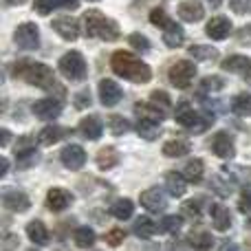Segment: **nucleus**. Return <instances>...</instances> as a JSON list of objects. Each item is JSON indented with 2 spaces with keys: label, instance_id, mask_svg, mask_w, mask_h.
Returning a JSON list of instances; mask_svg holds the SVG:
<instances>
[{
  "label": "nucleus",
  "instance_id": "obj_15",
  "mask_svg": "<svg viewBox=\"0 0 251 251\" xmlns=\"http://www.w3.org/2000/svg\"><path fill=\"white\" fill-rule=\"evenodd\" d=\"M2 205L7 209H11V212L22 214V212H26V209L31 207V201H29V196H26L25 192H20V190H4Z\"/></svg>",
  "mask_w": 251,
  "mask_h": 251
},
{
  "label": "nucleus",
  "instance_id": "obj_14",
  "mask_svg": "<svg viewBox=\"0 0 251 251\" xmlns=\"http://www.w3.org/2000/svg\"><path fill=\"white\" fill-rule=\"evenodd\" d=\"M187 245L196 251H207L214 245V238H212V234H209L207 227L194 225L190 229V234H187Z\"/></svg>",
  "mask_w": 251,
  "mask_h": 251
},
{
  "label": "nucleus",
  "instance_id": "obj_57",
  "mask_svg": "<svg viewBox=\"0 0 251 251\" xmlns=\"http://www.w3.org/2000/svg\"><path fill=\"white\" fill-rule=\"evenodd\" d=\"M247 225H249V227H251V218H249V221H247Z\"/></svg>",
  "mask_w": 251,
  "mask_h": 251
},
{
  "label": "nucleus",
  "instance_id": "obj_18",
  "mask_svg": "<svg viewBox=\"0 0 251 251\" xmlns=\"http://www.w3.org/2000/svg\"><path fill=\"white\" fill-rule=\"evenodd\" d=\"M139 203L148 209V212H163L165 205H168V199L161 190L152 187V190H146L141 196H139Z\"/></svg>",
  "mask_w": 251,
  "mask_h": 251
},
{
  "label": "nucleus",
  "instance_id": "obj_47",
  "mask_svg": "<svg viewBox=\"0 0 251 251\" xmlns=\"http://www.w3.org/2000/svg\"><path fill=\"white\" fill-rule=\"evenodd\" d=\"M229 4L236 13H240V16L251 13V0H229Z\"/></svg>",
  "mask_w": 251,
  "mask_h": 251
},
{
  "label": "nucleus",
  "instance_id": "obj_22",
  "mask_svg": "<svg viewBox=\"0 0 251 251\" xmlns=\"http://www.w3.org/2000/svg\"><path fill=\"white\" fill-rule=\"evenodd\" d=\"M101 130H104V126H101V119L97 117V115L84 117L82 122H79V132H82V137L91 139V141H97V139L101 137Z\"/></svg>",
  "mask_w": 251,
  "mask_h": 251
},
{
  "label": "nucleus",
  "instance_id": "obj_17",
  "mask_svg": "<svg viewBox=\"0 0 251 251\" xmlns=\"http://www.w3.org/2000/svg\"><path fill=\"white\" fill-rule=\"evenodd\" d=\"M60 159L69 170H82L84 163H86V152H84L82 146H75L73 143V146H66L62 150Z\"/></svg>",
  "mask_w": 251,
  "mask_h": 251
},
{
  "label": "nucleus",
  "instance_id": "obj_21",
  "mask_svg": "<svg viewBox=\"0 0 251 251\" xmlns=\"http://www.w3.org/2000/svg\"><path fill=\"white\" fill-rule=\"evenodd\" d=\"M187 178L183 172H168L165 174V187H168V192L174 196V199H178V196H183L187 192Z\"/></svg>",
  "mask_w": 251,
  "mask_h": 251
},
{
  "label": "nucleus",
  "instance_id": "obj_49",
  "mask_svg": "<svg viewBox=\"0 0 251 251\" xmlns=\"http://www.w3.org/2000/svg\"><path fill=\"white\" fill-rule=\"evenodd\" d=\"M18 247V236L16 234H4V240H2V251H11Z\"/></svg>",
  "mask_w": 251,
  "mask_h": 251
},
{
  "label": "nucleus",
  "instance_id": "obj_40",
  "mask_svg": "<svg viewBox=\"0 0 251 251\" xmlns=\"http://www.w3.org/2000/svg\"><path fill=\"white\" fill-rule=\"evenodd\" d=\"M130 130V122L126 117H119V115H113L110 117V132L115 134V137H122Z\"/></svg>",
  "mask_w": 251,
  "mask_h": 251
},
{
  "label": "nucleus",
  "instance_id": "obj_2",
  "mask_svg": "<svg viewBox=\"0 0 251 251\" xmlns=\"http://www.w3.org/2000/svg\"><path fill=\"white\" fill-rule=\"evenodd\" d=\"M110 69L119 75V77L128 79L132 84H146L150 82L152 71L143 60L132 55L130 51H115L110 57Z\"/></svg>",
  "mask_w": 251,
  "mask_h": 251
},
{
  "label": "nucleus",
  "instance_id": "obj_26",
  "mask_svg": "<svg viewBox=\"0 0 251 251\" xmlns=\"http://www.w3.org/2000/svg\"><path fill=\"white\" fill-rule=\"evenodd\" d=\"M212 223L218 231H227L231 227V214L225 205H212Z\"/></svg>",
  "mask_w": 251,
  "mask_h": 251
},
{
  "label": "nucleus",
  "instance_id": "obj_48",
  "mask_svg": "<svg viewBox=\"0 0 251 251\" xmlns=\"http://www.w3.org/2000/svg\"><path fill=\"white\" fill-rule=\"evenodd\" d=\"M33 9L40 13V16H49L53 9V2L51 0H33Z\"/></svg>",
  "mask_w": 251,
  "mask_h": 251
},
{
  "label": "nucleus",
  "instance_id": "obj_11",
  "mask_svg": "<svg viewBox=\"0 0 251 251\" xmlns=\"http://www.w3.org/2000/svg\"><path fill=\"white\" fill-rule=\"evenodd\" d=\"M212 152L216 156H221V159H234L236 146H234V139H231V134L225 132V130H221V132L214 134V139H212Z\"/></svg>",
  "mask_w": 251,
  "mask_h": 251
},
{
  "label": "nucleus",
  "instance_id": "obj_41",
  "mask_svg": "<svg viewBox=\"0 0 251 251\" xmlns=\"http://www.w3.org/2000/svg\"><path fill=\"white\" fill-rule=\"evenodd\" d=\"M201 88H203L205 93L223 91V88H225V79L218 77V75H209V77H205L203 82H201Z\"/></svg>",
  "mask_w": 251,
  "mask_h": 251
},
{
  "label": "nucleus",
  "instance_id": "obj_38",
  "mask_svg": "<svg viewBox=\"0 0 251 251\" xmlns=\"http://www.w3.org/2000/svg\"><path fill=\"white\" fill-rule=\"evenodd\" d=\"M181 214L187 218V221L199 223L201 221V205H199V201H185V203L181 205Z\"/></svg>",
  "mask_w": 251,
  "mask_h": 251
},
{
  "label": "nucleus",
  "instance_id": "obj_12",
  "mask_svg": "<svg viewBox=\"0 0 251 251\" xmlns=\"http://www.w3.org/2000/svg\"><path fill=\"white\" fill-rule=\"evenodd\" d=\"M223 71L227 73H234L238 77H245V79H251V57H245V55H229L227 60H223Z\"/></svg>",
  "mask_w": 251,
  "mask_h": 251
},
{
  "label": "nucleus",
  "instance_id": "obj_16",
  "mask_svg": "<svg viewBox=\"0 0 251 251\" xmlns=\"http://www.w3.org/2000/svg\"><path fill=\"white\" fill-rule=\"evenodd\" d=\"M71 203H73V194H71L69 190H64V187H51V190H49L47 207L51 209V212H62V209H66Z\"/></svg>",
  "mask_w": 251,
  "mask_h": 251
},
{
  "label": "nucleus",
  "instance_id": "obj_3",
  "mask_svg": "<svg viewBox=\"0 0 251 251\" xmlns=\"http://www.w3.org/2000/svg\"><path fill=\"white\" fill-rule=\"evenodd\" d=\"M82 25H84V33L88 38H97V40H104V42H115L122 35V29H119L117 22L110 20L108 16H104L97 9H91V11L84 13Z\"/></svg>",
  "mask_w": 251,
  "mask_h": 251
},
{
  "label": "nucleus",
  "instance_id": "obj_37",
  "mask_svg": "<svg viewBox=\"0 0 251 251\" xmlns=\"http://www.w3.org/2000/svg\"><path fill=\"white\" fill-rule=\"evenodd\" d=\"M150 22L154 26H159V29H163V31L168 29V26L174 25V20L168 16V13H165V9H161V7H156V9H152V11H150Z\"/></svg>",
  "mask_w": 251,
  "mask_h": 251
},
{
  "label": "nucleus",
  "instance_id": "obj_25",
  "mask_svg": "<svg viewBox=\"0 0 251 251\" xmlns=\"http://www.w3.org/2000/svg\"><path fill=\"white\" fill-rule=\"evenodd\" d=\"M134 115H137V119H152V122H163L165 119V115L168 113H163L161 108H156L154 104H134Z\"/></svg>",
  "mask_w": 251,
  "mask_h": 251
},
{
  "label": "nucleus",
  "instance_id": "obj_32",
  "mask_svg": "<svg viewBox=\"0 0 251 251\" xmlns=\"http://www.w3.org/2000/svg\"><path fill=\"white\" fill-rule=\"evenodd\" d=\"M183 174H185V178L190 183H201V178H203V174H205V163L201 159L187 161L185 168H183Z\"/></svg>",
  "mask_w": 251,
  "mask_h": 251
},
{
  "label": "nucleus",
  "instance_id": "obj_34",
  "mask_svg": "<svg viewBox=\"0 0 251 251\" xmlns=\"http://www.w3.org/2000/svg\"><path fill=\"white\" fill-rule=\"evenodd\" d=\"M183 40H185V33H183V29L174 22L172 26H168V29L163 31V42H165V47H170V49H178L183 44Z\"/></svg>",
  "mask_w": 251,
  "mask_h": 251
},
{
  "label": "nucleus",
  "instance_id": "obj_56",
  "mask_svg": "<svg viewBox=\"0 0 251 251\" xmlns=\"http://www.w3.org/2000/svg\"><path fill=\"white\" fill-rule=\"evenodd\" d=\"M227 251H236V247H229V249H227Z\"/></svg>",
  "mask_w": 251,
  "mask_h": 251
},
{
  "label": "nucleus",
  "instance_id": "obj_13",
  "mask_svg": "<svg viewBox=\"0 0 251 251\" xmlns=\"http://www.w3.org/2000/svg\"><path fill=\"white\" fill-rule=\"evenodd\" d=\"M51 26L55 29V33L60 35V38L69 40V42H73V40L79 38V22L75 20V18H69V16L55 18V20L51 22Z\"/></svg>",
  "mask_w": 251,
  "mask_h": 251
},
{
  "label": "nucleus",
  "instance_id": "obj_52",
  "mask_svg": "<svg viewBox=\"0 0 251 251\" xmlns=\"http://www.w3.org/2000/svg\"><path fill=\"white\" fill-rule=\"evenodd\" d=\"M9 139H11V132H9L7 128H2V148L9 143Z\"/></svg>",
  "mask_w": 251,
  "mask_h": 251
},
{
  "label": "nucleus",
  "instance_id": "obj_28",
  "mask_svg": "<svg viewBox=\"0 0 251 251\" xmlns=\"http://www.w3.org/2000/svg\"><path fill=\"white\" fill-rule=\"evenodd\" d=\"M117 163H119V152L113 146H106L97 152V165H100V170H110Z\"/></svg>",
  "mask_w": 251,
  "mask_h": 251
},
{
  "label": "nucleus",
  "instance_id": "obj_20",
  "mask_svg": "<svg viewBox=\"0 0 251 251\" xmlns=\"http://www.w3.org/2000/svg\"><path fill=\"white\" fill-rule=\"evenodd\" d=\"M176 11H178V18L185 22H199L205 16V7L199 0H185V2L178 4Z\"/></svg>",
  "mask_w": 251,
  "mask_h": 251
},
{
  "label": "nucleus",
  "instance_id": "obj_55",
  "mask_svg": "<svg viewBox=\"0 0 251 251\" xmlns=\"http://www.w3.org/2000/svg\"><path fill=\"white\" fill-rule=\"evenodd\" d=\"M207 2H209V7H221L223 0H207Z\"/></svg>",
  "mask_w": 251,
  "mask_h": 251
},
{
  "label": "nucleus",
  "instance_id": "obj_19",
  "mask_svg": "<svg viewBox=\"0 0 251 251\" xmlns=\"http://www.w3.org/2000/svg\"><path fill=\"white\" fill-rule=\"evenodd\" d=\"M205 33L209 35L212 40H225L227 35L231 33V20L227 16H216L207 22L205 26Z\"/></svg>",
  "mask_w": 251,
  "mask_h": 251
},
{
  "label": "nucleus",
  "instance_id": "obj_51",
  "mask_svg": "<svg viewBox=\"0 0 251 251\" xmlns=\"http://www.w3.org/2000/svg\"><path fill=\"white\" fill-rule=\"evenodd\" d=\"M249 35H251V25H249V26H245V29H243V31H240V33H238L240 42H245V38H249Z\"/></svg>",
  "mask_w": 251,
  "mask_h": 251
},
{
  "label": "nucleus",
  "instance_id": "obj_4",
  "mask_svg": "<svg viewBox=\"0 0 251 251\" xmlns=\"http://www.w3.org/2000/svg\"><path fill=\"white\" fill-rule=\"evenodd\" d=\"M174 117H176V122L183 126V128L192 130V132H205V130L209 128V126L214 124V113L212 110H203V113H199V110L192 108L190 101H178L176 108H174Z\"/></svg>",
  "mask_w": 251,
  "mask_h": 251
},
{
  "label": "nucleus",
  "instance_id": "obj_39",
  "mask_svg": "<svg viewBox=\"0 0 251 251\" xmlns=\"http://www.w3.org/2000/svg\"><path fill=\"white\" fill-rule=\"evenodd\" d=\"M150 101L156 106V108L163 110V113H170V110H172V101H170V95L165 91H154L150 95Z\"/></svg>",
  "mask_w": 251,
  "mask_h": 251
},
{
  "label": "nucleus",
  "instance_id": "obj_36",
  "mask_svg": "<svg viewBox=\"0 0 251 251\" xmlns=\"http://www.w3.org/2000/svg\"><path fill=\"white\" fill-rule=\"evenodd\" d=\"M187 53H190L194 60H201V62H207V60H216L218 57V51L214 47H203V44H194V47L187 49Z\"/></svg>",
  "mask_w": 251,
  "mask_h": 251
},
{
  "label": "nucleus",
  "instance_id": "obj_31",
  "mask_svg": "<svg viewBox=\"0 0 251 251\" xmlns=\"http://www.w3.org/2000/svg\"><path fill=\"white\" fill-rule=\"evenodd\" d=\"M190 152V143L183 141V139H170L163 146V154L170 159H178V156H185Z\"/></svg>",
  "mask_w": 251,
  "mask_h": 251
},
{
  "label": "nucleus",
  "instance_id": "obj_53",
  "mask_svg": "<svg viewBox=\"0 0 251 251\" xmlns=\"http://www.w3.org/2000/svg\"><path fill=\"white\" fill-rule=\"evenodd\" d=\"M7 172H9V159H4V156H2V170H0V174H2V176H7Z\"/></svg>",
  "mask_w": 251,
  "mask_h": 251
},
{
  "label": "nucleus",
  "instance_id": "obj_45",
  "mask_svg": "<svg viewBox=\"0 0 251 251\" xmlns=\"http://www.w3.org/2000/svg\"><path fill=\"white\" fill-rule=\"evenodd\" d=\"M240 212H249L251 209V183H245L243 192H240V205H238Z\"/></svg>",
  "mask_w": 251,
  "mask_h": 251
},
{
  "label": "nucleus",
  "instance_id": "obj_44",
  "mask_svg": "<svg viewBox=\"0 0 251 251\" xmlns=\"http://www.w3.org/2000/svg\"><path fill=\"white\" fill-rule=\"evenodd\" d=\"M124 238H126V231L122 229V227H117V229H110L104 240L110 245V247H119V245L124 243Z\"/></svg>",
  "mask_w": 251,
  "mask_h": 251
},
{
  "label": "nucleus",
  "instance_id": "obj_35",
  "mask_svg": "<svg viewBox=\"0 0 251 251\" xmlns=\"http://www.w3.org/2000/svg\"><path fill=\"white\" fill-rule=\"evenodd\" d=\"M161 130V122H152V119H137V132L141 134L143 139L152 141V139L159 137Z\"/></svg>",
  "mask_w": 251,
  "mask_h": 251
},
{
  "label": "nucleus",
  "instance_id": "obj_27",
  "mask_svg": "<svg viewBox=\"0 0 251 251\" xmlns=\"http://www.w3.org/2000/svg\"><path fill=\"white\" fill-rule=\"evenodd\" d=\"M159 229L161 227H156V223L152 221V218H148V216H139L137 221H134V234H137L139 238H143V240L152 238Z\"/></svg>",
  "mask_w": 251,
  "mask_h": 251
},
{
  "label": "nucleus",
  "instance_id": "obj_42",
  "mask_svg": "<svg viewBox=\"0 0 251 251\" xmlns=\"http://www.w3.org/2000/svg\"><path fill=\"white\" fill-rule=\"evenodd\" d=\"M181 229V216H165L161 221V231L165 234H176Z\"/></svg>",
  "mask_w": 251,
  "mask_h": 251
},
{
  "label": "nucleus",
  "instance_id": "obj_59",
  "mask_svg": "<svg viewBox=\"0 0 251 251\" xmlns=\"http://www.w3.org/2000/svg\"><path fill=\"white\" fill-rule=\"evenodd\" d=\"M91 2H97V0H91Z\"/></svg>",
  "mask_w": 251,
  "mask_h": 251
},
{
  "label": "nucleus",
  "instance_id": "obj_9",
  "mask_svg": "<svg viewBox=\"0 0 251 251\" xmlns=\"http://www.w3.org/2000/svg\"><path fill=\"white\" fill-rule=\"evenodd\" d=\"M62 100H57V97H44V100H38L33 106H31V110H33V115L38 119H55L60 117L62 113Z\"/></svg>",
  "mask_w": 251,
  "mask_h": 251
},
{
  "label": "nucleus",
  "instance_id": "obj_6",
  "mask_svg": "<svg viewBox=\"0 0 251 251\" xmlns=\"http://www.w3.org/2000/svg\"><path fill=\"white\" fill-rule=\"evenodd\" d=\"M168 77H170V84L174 88H187L196 77V64H192L190 60H178L170 66L168 71Z\"/></svg>",
  "mask_w": 251,
  "mask_h": 251
},
{
  "label": "nucleus",
  "instance_id": "obj_50",
  "mask_svg": "<svg viewBox=\"0 0 251 251\" xmlns=\"http://www.w3.org/2000/svg\"><path fill=\"white\" fill-rule=\"evenodd\" d=\"M53 7H62V9H77L79 2L77 0H51Z\"/></svg>",
  "mask_w": 251,
  "mask_h": 251
},
{
  "label": "nucleus",
  "instance_id": "obj_1",
  "mask_svg": "<svg viewBox=\"0 0 251 251\" xmlns=\"http://www.w3.org/2000/svg\"><path fill=\"white\" fill-rule=\"evenodd\" d=\"M13 77L25 79L26 84L42 88V91H55L57 95H64V88L57 84L55 73L51 71V66L42 64V62H31V60H20L13 64Z\"/></svg>",
  "mask_w": 251,
  "mask_h": 251
},
{
  "label": "nucleus",
  "instance_id": "obj_43",
  "mask_svg": "<svg viewBox=\"0 0 251 251\" xmlns=\"http://www.w3.org/2000/svg\"><path fill=\"white\" fill-rule=\"evenodd\" d=\"M128 42H130V47H134L137 51H141V53H146L148 49H150V42H148V38H146V35H141V33H132L128 38Z\"/></svg>",
  "mask_w": 251,
  "mask_h": 251
},
{
  "label": "nucleus",
  "instance_id": "obj_7",
  "mask_svg": "<svg viewBox=\"0 0 251 251\" xmlns=\"http://www.w3.org/2000/svg\"><path fill=\"white\" fill-rule=\"evenodd\" d=\"M13 40H16V44L20 49H25V51H35V49L40 47V29L33 22H25V25H20L16 29Z\"/></svg>",
  "mask_w": 251,
  "mask_h": 251
},
{
  "label": "nucleus",
  "instance_id": "obj_46",
  "mask_svg": "<svg viewBox=\"0 0 251 251\" xmlns=\"http://www.w3.org/2000/svg\"><path fill=\"white\" fill-rule=\"evenodd\" d=\"M91 106V91H79L77 95H75V108L77 110H84V108H88Z\"/></svg>",
  "mask_w": 251,
  "mask_h": 251
},
{
  "label": "nucleus",
  "instance_id": "obj_10",
  "mask_svg": "<svg viewBox=\"0 0 251 251\" xmlns=\"http://www.w3.org/2000/svg\"><path fill=\"white\" fill-rule=\"evenodd\" d=\"M122 95H124V91L117 82H113V79H101L100 82V101L106 108L117 106L122 101Z\"/></svg>",
  "mask_w": 251,
  "mask_h": 251
},
{
  "label": "nucleus",
  "instance_id": "obj_54",
  "mask_svg": "<svg viewBox=\"0 0 251 251\" xmlns=\"http://www.w3.org/2000/svg\"><path fill=\"white\" fill-rule=\"evenodd\" d=\"M26 0H4V4H7V7H16V4H25Z\"/></svg>",
  "mask_w": 251,
  "mask_h": 251
},
{
  "label": "nucleus",
  "instance_id": "obj_8",
  "mask_svg": "<svg viewBox=\"0 0 251 251\" xmlns=\"http://www.w3.org/2000/svg\"><path fill=\"white\" fill-rule=\"evenodd\" d=\"M16 161L18 165H22V168H29V165L38 163V150H35V141L31 137H20L16 141Z\"/></svg>",
  "mask_w": 251,
  "mask_h": 251
},
{
  "label": "nucleus",
  "instance_id": "obj_29",
  "mask_svg": "<svg viewBox=\"0 0 251 251\" xmlns=\"http://www.w3.org/2000/svg\"><path fill=\"white\" fill-rule=\"evenodd\" d=\"M95 231L91 229V227H86V225H82V227H77V229L73 231V243L77 245L79 249H91L93 245H95Z\"/></svg>",
  "mask_w": 251,
  "mask_h": 251
},
{
  "label": "nucleus",
  "instance_id": "obj_5",
  "mask_svg": "<svg viewBox=\"0 0 251 251\" xmlns=\"http://www.w3.org/2000/svg\"><path fill=\"white\" fill-rule=\"evenodd\" d=\"M60 73L64 75L69 82H84L88 75V69H86V60L79 51H69L60 57Z\"/></svg>",
  "mask_w": 251,
  "mask_h": 251
},
{
  "label": "nucleus",
  "instance_id": "obj_58",
  "mask_svg": "<svg viewBox=\"0 0 251 251\" xmlns=\"http://www.w3.org/2000/svg\"><path fill=\"white\" fill-rule=\"evenodd\" d=\"M29 251H38V249H29Z\"/></svg>",
  "mask_w": 251,
  "mask_h": 251
},
{
  "label": "nucleus",
  "instance_id": "obj_33",
  "mask_svg": "<svg viewBox=\"0 0 251 251\" xmlns=\"http://www.w3.org/2000/svg\"><path fill=\"white\" fill-rule=\"evenodd\" d=\"M231 110L238 117H251V95L249 93H238L231 100Z\"/></svg>",
  "mask_w": 251,
  "mask_h": 251
},
{
  "label": "nucleus",
  "instance_id": "obj_23",
  "mask_svg": "<svg viewBox=\"0 0 251 251\" xmlns=\"http://www.w3.org/2000/svg\"><path fill=\"white\" fill-rule=\"evenodd\" d=\"M66 134H71V128H62V126H47L44 130H40L38 141L42 143V146H53V143L62 141Z\"/></svg>",
  "mask_w": 251,
  "mask_h": 251
},
{
  "label": "nucleus",
  "instance_id": "obj_24",
  "mask_svg": "<svg viewBox=\"0 0 251 251\" xmlns=\"http://www.w3.org/2000/svg\"><path fill=\"white\" fill-rule=\"evenodd\" d=\"M26 234H29V238L33 240V245H38V247L49 245V229L42 221H31L29 225H26Z\"/></svg>",
  "mask_w": 251,
  "mask_h": 251
},
{
  "label": "nucleus",
  "instance_id": "obj_30",
  "mask_svg": "<svg viewBox=\"0 0 251 251\" xmlns=\"http://www.w3.org/2000/svg\"><path fill=\"white\" fill-rule=\"evenodd\" d=\"M132 212H134V205L130 199H119L110 205V214H113L117 221H128V218H132Z\"/></svg>",
  "mask_w": 251,
  "mask_h": 251
}]
</instances>
